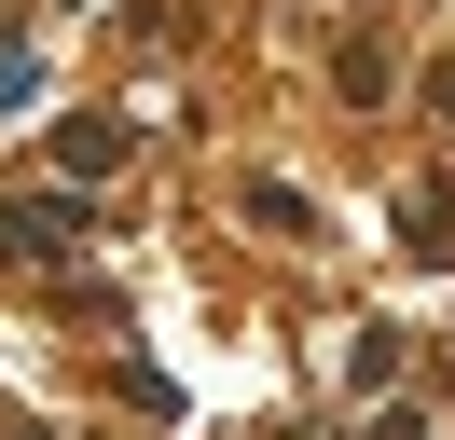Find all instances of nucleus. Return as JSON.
Masks as SVG:
<instances>
[{
  "label": "nucleus",
  "instance_id": "nucleus-1",
  "mask_svg": "<svg viewBox=\"0 0 455 440\" xmlns=\"http://www.w3.org/2000/svg\"><path fill=\"white\" fill-rule=\"evenodd\" d=\"M442 110H455V82H442Z\"/></svg>",
  "mask_w": 455,
  "mask_h": 440
}]
</instances>
